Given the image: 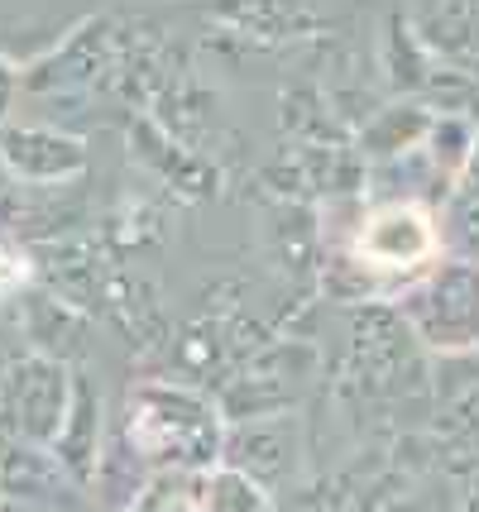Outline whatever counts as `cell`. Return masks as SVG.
<instances>
[]
</instances>
